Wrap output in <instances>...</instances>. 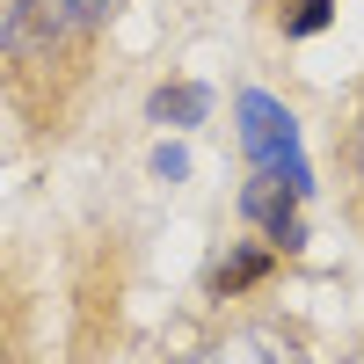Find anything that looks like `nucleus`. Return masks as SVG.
Segmentation results:
<instances>
[{
	"label": "nucleus",
	"mask_w": 364,
	"mask_h": 364,
	"mask_svg": "<svg viewBox=\"0 0 364 364\" xmlns=\"http://www.w3.org/2000/svg\"><path fill=\"white\" fill-rule=\"evenodd\" d=\"M357 168H364V132H357Z\"/></svg>",
	"instance_id": "nucleus-8"
},
{
	"label": "nucleus",
	"mask_w": 364,
	"mask_h": 364,
	"mask_svg": "<svg viewBox=\"0 0 364 364\" xmlns=\"http://www.w3.org/2000/svg\"><path fill=\"white\" fill-rule=\"evenodd\" d=\"M248 277H262V255H233V262L219 269V291H233V284H248Z\"/></svg>",
	"instance_id": "nucleus-5"
},
{
	"label": "nucleus",
	"mask_w": 364,
	"mask_h": 364,
	"mask_svg": "<svg viewBox=\"0 0 364 364\" xmlns=\"http://www.w3.org/2000/svg\"><path fill=\"white\" fill-rule=\"evenodd\" d=\"M154 117H161V124H197V117H204V87H161Z\"/></svg>",
	"instance_id": "nucleus-4"
},
{
	"label": "nucleus",
	"mask_w": 364,
	"mask_h": 364,
	"mask_svg": "<svg viewBox=\"0 0 364 364\" xmlns=\"http://www.w3.org/2000/svg\"><path fill=\"white\" fill-rule=\"evenodd\" d=\"M117 0H15L8 29H0V51L8 58H58L66 44H80Z\"/></svg>",
	"instance_id": "nucleus-1"
},
{
	"label": "nucleus",
	"mask_w": 364,
	"mask_h": 364,
	"mask_svg": "<svg viewBox=\"0 0 364 364\" xmlns=\"http://www.w3.org/2000/svg\"><path fill=\"white\" fill-rule=\"evenodd\" d=\"M343 364H364V350H357V357H343Z\"/></svg>",
	"instance_id": "nucleus-9"
},
{
	"label": "nucleus",
	"mask_w": 364,
	"mask_h": 364,
	"mask_svg": "<svg viewBox=\"0 0 364 364\" xmlns=\"http://www.w3.org/2000/svg\"><path fill=\"white\" fill-rule=\"evenodd\" d=\"M321 22H328V0H299V15H291L299 37H306V29H321Z\"/></svg>",
	"instance_id": "nucleus-6"
},
{
	"label": "nucleus",
	"mask_w": 364,
	"mask_h": 364,
	"mask_svg": "<svg viewBox=\"0 0 364 364\" xmlns=\"http://www.w3.org/2000/svg\"><path fill=\"white\" fill-rule=\"evenodd\" d=\"M211 364H299V350L277 336V328H240L211 350Z\"/></svg>",
	"instance_id": "nucleus-3"
},
{
	"label": "nucleus",
	"mask_w": 364,
	"mask_h": 364,
	"mask_svg": "<svg viewBox=\"0 0 364 364\" xmlns=\"http://www.w3.org/2000/svg\"><path fill=\"white\" fill-rule=\"evenodd\" d=\"M240 146H248L255 175L291 182V190L306 197V161H299V132H291V117L269 102V95H240Z\"/></svg>",
	"instance_id": "nucleus-2"
},
{
	"label": "nucleus",
	"mask_w": 364,
	"mask_h": 364,
	"mask_svg": "<svg viewBox=\"0 0 364 364\" xmlns=\"http://www.w3.org/2000/svg\"><path fill=\"white\" fill-rule=\"evenodd\" d=\"M154 175H168V182L182 175V154H175V146H161V154H154Z\"/></svg>",
	"instance_id": "nucleus-7"
}]
</instances>
